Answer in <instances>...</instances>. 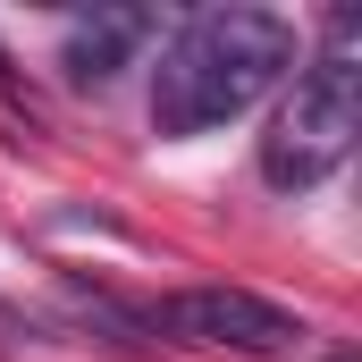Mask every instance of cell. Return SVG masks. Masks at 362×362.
<instances>
[{
	"mask_svg": "<svg viewBox=\"0 0 362 362\" xmlns=\"http://www.w3.org/2000/svg\"><path fill=\"white\" fill-rule=\"evenodd\" d=\"M295 59H303L295 17H278V8H202L194 25L169 34V51L152 68V127L169 144L211 135V127L245 118Z\"/></svg>",
	"mask_w": 362,
	"mask_h": 362,
	"instance_id": "cell-1",
	"label": "cell"
},
{
	"mask_svg": "<svg viewBox=\"0 0 362 362\" xmlns=\"http://www.w3.org/2000/svg\"><path fill=\"white\" fill-rule=\"evenodd\" d=\"M362 144V17L337 8L329 17V42L303 59V76L286 93V110L262 135V177L278 194H312L329 185Z\"/></svg>",
	"mask_w": 362,
	"mask_h": 362,
	"instance_id": "cell-2",
	"label": "cell"
},
{
	"mask_svg": "<svg viewBox=\"0 0 362 362\" xmlns=\"http://www.w3.org/2000/svg\"><path fill=\"white\" fill-rule=\"evenodd\" d=\"M152 329H169L177 346H228V354H303V320L253 295V286H185L169 303H152Z\"/></svg>",
	"mask_w": 362,
	"mask_h": 362,
	"instance_id": "cell-3",
	"label": "cell"
},
{
	"mask_svg": "<svg viewBox=\"0 0 362 362\" xmlns=\"http://www.w3.org/2000/svg\"><path fill=\"white\" fill-rule=\"evenodd\" d=\"M152 42V8H93V17H68V42H59V68H68V85H118L127 68H135V51Z\"/></svg>",
	"mask_w": 362,
	"mask_h": 362,
	"instance_id": "cell-4",
	"label": "cell"
}]
</instances>
